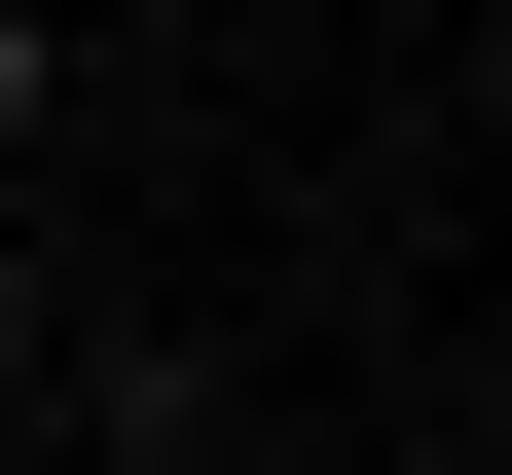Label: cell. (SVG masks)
I'll return each mask as SVG.
<instances>
[{"instance_id": "obj_3", "label": "cell", "mask_w": 512, "mask_h": 475, "mask_svg": "<svg viewBox=\"0 0 512 475\" xmlns=\"http://www.w3.org/2000/svg\"><path fill=\"white\" fill-rule=\"evenodd\" d=\"M110 37H220V0H110Z\"/></svg>"}, {"instance_id": "obj_1", "label": "cell", "mask_w": 512, "mask_h": 475, "mask_svg": "<svg viewBox=\"0 0 512 475\" xmlns=\"http://www.w3.org/2000/svg\"><path fill=\"white\" fill-rule=\"evenodd\" d=\"M37 110H74V0H0V147H37Z\"/></svg>"}, {"instance_id": "obj_2", "label": "cell", "mask_w": 512, "mask_h": 475, "mask_svg": "<svg viewBox=\"0 0 512 475\" xmlns=\"http://www.w3.org/2000/svg\"><path fill=\"white\" fill-rule=\"evenodd\" d=\"M37 402H74V329H37V256H0V439H37Z\"/></svg>"}, {"instance_id": "obj_4", "label": "cell", "mask_w": 512, "mask_h": 475, "mask_svg": "<svg viewBox=\"0 0 512 475\" xmlns=\"http://www.w3.org/2000/svg\"><path fill=\"white\" fill-rule=\"evenodd\" d=\"M183 475H256V439H183Z\"/></svg>"}]
</instances>
